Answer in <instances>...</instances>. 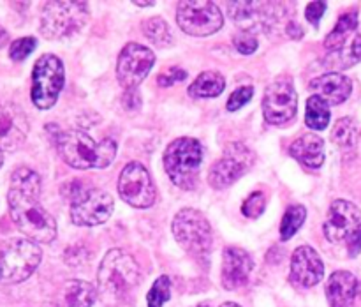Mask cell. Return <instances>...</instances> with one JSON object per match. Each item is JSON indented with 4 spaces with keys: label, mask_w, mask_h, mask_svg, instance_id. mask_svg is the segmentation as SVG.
<instances>
[{
    "label": "cell",
    "mask_w": 361,
    "mask_h": 307,
    "mask_svg": "<svg viewBox=\"0 0 361 307\" xmlns=\"http://www.w3.org/2000/svg\"><path fill=\"white\" fill-rule=\"evenodd\" d=\"M11 189L20 191V193L28 194V196L41 198V176L34 169L27 168V166H20L11 175Z\"/></svg>",
    "instance_id": "obj_26"
},
{
    "label": "cell",
    "mask_w": 361,
    "mask_h": 307,
    "mask_svg": "<svg viewBox=\"0 0 361 307\" xmlns=\"http://www.w3.org/2000/svg\"><path fill=\"white\" fill-rule=\"evenodd\" d=\"M342 60H345V67L353 66V64H356V62H360V60H361V34L355 35L351 46H349L348 52L344 53Z\"/></svg>",
    "instance_id": "obj_39"
},
{
    "label": "cell",
    "mask_w": 361,
    "mask_h": 307,
    "mask_svg": "<svg viewBox=\"0 0 361 307\" xmlns=\"http://www.w3.org/2000/svg\"><path fill=\"white\" fill-rule=\"evenodd\" d=\"M122 102H123V108L136 109L140 108L141 104V95L137 94L136 88H130V90H126V94H123L122 97Z\"/></svg>",
    "instance_id": "obj_41"
},
{
    "label": "cell",
    "mask_w": 361,
    "mask_h": 307,
    "mask_svg": "<svg viewBox=\"0 0 361 307\" xmlns=\"http://www.w3.org/2000/svg\"><path fill=\"white\" fill-rule=\"evenodd\" d=\"M141 282V268L123 249L106 253L97 272V291L106 303L126 302Z\"/></svg>",
    "instance_id": "obj_2"
},
{
    "label": "cell",
    "mask_w": 361,
    "mask_h": 307,
    "mask_svg": "<svg viewBox=\"0 0 361 307\" xmlns=\"http://www.w3.org/2000/svg\"><path fill=\"white\" fill-rule=\"evenodd\" d=\"M185 78H187L185 69H182V67L178 66H173V67H168V69L161 71V73L157 74V83L159 87H171V85L183 81Z\"/></svg>",
    "instance_id": "obj_37"
},
{
    "label": "cell",
    "mask_w": 361,
    "mask_h": 307,
    "mask_svg": "<svg viewBox=\"0 0 361 307\" xmlns=\"http://www.w3.org/2000/svg\"><path fill=\"white\" fill-rule=\"evenodd\" d=\"M226 88V80L217 71H203L196 80L190 83L189 95L194 99L217 97Z\"/></svg>",
    "instance_id": "obj_24"
},
{
    "label": "cell",
    "mask_w": 361,
    "mask_h": 307,
    "mask_svg": "<svg viewBox=\"0 0 361 307\" xmlns=\"http://www.w3.org/2000/svg\"><path fill=\"white\" fill-rule=\"evenodd\" d=\"M267 210V194L263 191L249 194L247 200L242 203V214L249 219H257Z\"/></svg>",
    "instance_id": "obj_33"
},
{
    "label": "cell",
    "mask_w": 361,
    "mask_h": 307,
    "mask_svg": "<svg viewBox=\"0 0 361 307\" xmlns=\"http://www.w3.org/2000/svg\"><path fill=\"white\" fill-rule=\"evenodd\" d=\"M136 6H141V7H148V6H154V2H134Z\"/></svg>",
    "instance_id": "obj_45"
},
{
    "label": "cell",
    "mask_w": 361,
    "mask_h": 307,
    "mask_svg": "<svg viewBox=\"0 0 361 307\" xmlns=\"http://www.w3.org/2000/svg\"><path fill=\"white\" fill-rule=\"evenodd\" d=\"M28 134V119L14 101L0 97V152H13Z\"/></svg>",
    "instance_id": "obj_16"
},
{
    "label": "cell",
    "mask_w": 361,
    "mask_h": 307,
    "mask_svg": "<svg viewBox=\"0 0 361 307\" xmlns=\"http://www.w3.org/2000/svg\"><path fill=\"white\" fill-rule=\"evenodd\" d=\"M310 90L328 104H342L353 92V81L341 73H328L310 80Z\"/></svg>",
    "instance_id": "obj_20"
},
{
    "label": "cell",
    "mask_w": 361,
    "mask_h": 307,
    "mask_svg": "<svg viewBox=\"0 0 361 307\" xmlns=\"http://www.w3.org/2000/svg\"><path fill=\"white\" fill-rule=\"evenodd\" d=\"M164 169L176 187L183 191H192L197 186L203 147L194 138H176L168 145L162 155Z\"/></svg>",
    "instance_id": "obj_4"
},
{
    "label": "cell",
    "mask_w": 361,
    "mask_h": 307,
    "mask_svg": "<svg viewBox=\"0 0 361 307\" xmlns=\"http://www.w3.org/2000/svg\"><path fill=\"white\" fill-rule=\"evenodd\" d=\"M141 30H143L145 37L152 42V44L159 46V48H168L173 44V34L169 25L162 20L161 16L147 18L141 23Z\"/></svg>",
    "instance_id": "obj_28"
},
{
    "label": "cell",
    "mask_w": 361,
    "mask_h": 307,
    "mask_svg": "<svg viewBox=\"0 0 361 307\" xmlns=\"http://www.w3.org/2000/svg\"><path fill=\"white\" fill-rule=\"evenodd\" d=\"M97 289L87 281H69L63 289L67 307H92L97 299Z\"/></svg>",
    "instance_id": "obj_25"
},
{
    "label": "cell",
    "mask_w": 361,
    "mask_h": 307,
    "mask_svg": "<svg viewBox=\"0 0 361 307\" xmlns=\"http://www.w3.org/2000/svg\"><path fill=\"white\" fill-rule=\"evenodd\" d=\"M331 112L330 104L319 97V95H310L307 99V108H305V124L312 131H323L326 129L330 124Z\"/></svg>",
    "instance_id": "obj_27"
},
{
    "label": "cell",
    "mask_w": 361,
    "mask_h": 307,
    "mask_svg": "<svg viewBox=\"0 0 361 307\" xmlns=\"http://www.w3.org/2000/svg\"><path fill=\"white\" fill-rule=\"evenodd\" d=\"M289 154L307 168H321L324 162V141L319 134L307 133L289 145Z\"/></svg>",
    "instance_id": "obj_22"
},
{
    "label": "cell",
    "mask_w": 361,
    "mask_h": 307,
    "mask_svg": "<svg viewBox=\"0 0 361 307\" xmlns=\"http://www.w3.org/2000/svg\"><path fill=\"white\" fill-rule=\"evenodd\" d=\"M358 126L353 119L349 116H344V119L338 120L334 127V133H331V138L337 145H341L342 148H355L356 143H358Z\"/></svg>",
    "instance_id": "obj_30"
},
{
    "label": "cell",
    "mask_w": 361,
    "mask_h": 307,
    "mask_svg": "<svg viewBox=\"0 0 361 307\" xmlns=\"http://www.w3.org/2000/svg\"><path fill=\"white\" fill-rule=\"evenodd\" d=\"M233 44H235L236 52H240L242 55H252V53H256L259 42H257V37L254 34L240 32V34H236L233 37Z\"/></svg>",
    "instance_id": "obj_35"
},
{
    "label": "cell",
    "mask_w": 361,
    "mask_h": 307,
    "mask_svg": "<svg viewBox=\"0 0 361 307\" xmlns=\"http://www.w3.org/2000/svg\"><path fill=\"white\" fill-rule=\"evenodd\" d=\"M88 21V4L46 2L41 11V34L46 39H63L78 34Z\"/></svg>",
    "instance_id": "obj_6"
},
{
    "label": "cell",
    "mask_w": 361,
    "mask_h": 307,
    "mask_svg": "<svg viewBox=\"0 0 361 307\" xmlns=\"http://www.w3.org/2000/svg\"><path fill=\"white\" fill-rule=\"evenodd\" d=\"M361 212L355 203L348 200H335L328 208L326 221L323 224L324 236L330 242L337 243L349 239L353 231L360 226Z\"/></svg>",
    "instance_id": "obj_18"
},
{
    "label": "cell",
    "mask_w": 361,
    "mask_h": 307,
    "mask_svg": "<svg viewBox=\"0 0 361 307\" xmlns=\"http://www.w3.org/2000/svg\"><path fill=\"white\" fill-rule=\"evenodd\" d=\"M169 299H171V281L168 275H159L152 284L150 291L147 293V306L162 307Z\"/></svg>",
    "instance_id": "obj_31"
},
{
    "label": "cell",
    "mask_w": 361,
    "mask_h": 307,
    "mask_svg": "<svg viewBox=\"0 0 361 307\" xmlns=\"http://www.w3.org/2000/svg\"><path fill=\"white\" fill-rule=\"evenodd\" d=\"M307 219V208L303 205H291L284 212V217L281 221V239L289 240L296 235Z\"/></svg>",
    "instance_id": "obj_29"
},
{
    "label": "cell",
    "mask_w": 361,
    "mask_h": 307,
    "mask_svg": "<svg viewBox=\"0 0 361 307\" xmlns=\"http://www.w3.org/2000/svg\"><path fill=\"white\" fill-rule=\"evenodd\" d=\"M118 194L134 208H150L157 201L154 180L141 162H129L123 166L118 176Z\"/></svg>",
    "instance_id": "obj_10"
},
{
    "label": "cell",
    "mask_w": 361,
    "mask_h": 307,
    "mask_svg": "<svg viewBox=\"0 0 361 307\" xmlns=\"http://www.w3.org/2000/svg\"><path fill=\"white\" fill-rule=\"evenodd\" d=\"M42 260L41 247L28 239H13L0 249V272L7 282H21L30 277Z\"/></svg>",
    "instance_id": "obj_8"
},
{
    "label": "cell",
    "mask_w": 361,
    "mask_h": 307,
    "mask_svg": "<svg viewBox=\"0 0 361 307\" xmlns=\"http://www.w3.org/2000/svg\"><path fill=\"white\" fill-rule=\"evenodd\" d=\"M155 62V53L150 48L137 42H129L123 46L116 60V78L126 90L137 88L145 78L150 74Z\"/></svg>",
    "instance_id": "obj_14"
},
{
    "label": "cell",
    "mask_w": 361,
    "mask_h": 307,
    "mask_svg": "<svg viewBox=\"0 0 361 307\" xmlns=\"http://www.w3.org/2000/svg\"><path fill=\"white\" fill-rule=\"evenodd\" d=\"M254 164V152L243 143H229L224 155L210 168L208 182L214 189H226L235 183Z\"/></svg>",
    "instance_id": "obj_12"
},
{
    "label": "cell",
    "mask_w": 361,
    "mask_h": 307,
    "mask_svg": "<svg viewBox=\"0 0 361 307\" xmlns=\"http://www.w3.org/2000/svg\"><path fill=\"white\" fill-rule=\"evenodd\" d=\"M284 34H288L289 39H302L303 37V28L300 27L298 21L289 20L284 23Z\"/></svg>",
    "instance_id": "obj_42"
},
{
    "label": "cell",
    "mask_w": 361,
    "mask_h": 307,
    "mask_svg": "<svg viewBox=\"0 0 361 307\" xmlns=\"http://www.w3.org/2000/svg\"><path fill=\"white\" fill-rule=\"evenodd\" d=\"M229 16L243 32L267 30L284 20V6L275 2H229Z\"/></svg>",
    "instance_id": "obj_13"
},
{
    "label": "cell",
    "mask_w": 361,
    "mask_h": 307,
    "mask_svg": "<svg viewBox=\"0 0 361 307\" xmlns=\"http://www.w3.org/2000/svg\"><path fill=\"white\" fill-rule=\"evenodd\" d=\"M35 46H37V39L32 37V35L16 39V41L11 42L9 46L11 60H14V62H21V60H25L32 52H34Z\"/></svg>",
    "instance_id": "obj_34"
},
{
    "label": "cell",
    "mask_w": 361,
    "mask_h": 307,
    "mask_svg": "<svg viewBox=\"0 0 361 307\" xmlns=\"http://www.w3.org/2000/svg\"><path fill=\"white\" fill-rule=\"evenodd\" d=\"M324 274V263L312 246H300L291 256L289 281L300 289H309L319 284Z\"/></svg>",
    "instance_id": "obj_17"
},
{
    "label": "cell",
    "mask_w": 361,
    "mask_h": 307,
    "mask_svg": "<svg viewBox=\"0 0 361 307\" xmlns=\"http://www.w3.org/2000/svg\"><path fill=\"white\" fill-rule=\"evenodd\" d=\"M0 279H2V272H0Z\"/></svg>",
    "instance_id": "obj_48"
},
{
    "label": "cell",
    "mask_w": 361,
    "mask_h": 307,
    "mask_svg": "<svg viewBox=\"0 0 361 307\" xmlns=\"http://www.w3.org/2000/svg\"><path fill=\"white\" fill-rule=\"evenodd\" d=\"M330 307H355L358 296V279L348 270H337L326 282Z\"/></svg>",
    "instance_id": "obj_21"
},
{
    "label": "cell",
    "mask_w": 361,
    "mask_h": 307,
    "mask_svg": "<svg viewBox=\"0 0 361 307\" xmlns=\"http://www.w3.org/2000/svg\"><path fill=\"white\" fill-rule=\"evenodd\" d=\"M173 235L185 253L196 260H204L214 247L210 221L196 208H182L173 219Z\"/></svg>",
    "instance_id": "obj_5"
},
{
    "label": "cell",
    "mask_w": 361,
    "mask_h": 307,
    "mask_svg": "<svg viewBox=\"0 0 361 307\" xmlns=\"http://www.w3.org/2000/svg\"><path fill=\"white\" fill-rule=\"evenodd\" d=\"M7 203H9L11 219L28 240L37 243H49L55 240L56 221L39 203V198L9 189Z\"/></svg>",
    "instance_id": "obj_3"
},
{
    "label": "cell",
    "mask_w": 361,
    "mask_h": 307,
    "mask_svg": "<svg viewBox=\"0 0 361 307\" xmlns=\"http://www.w3.org/2000/svg\"><path fill=\"white\" fill-rule=\"evenodd\" d=\"M348 253L351 258H356L361 253V222L358 228L349 235L348 239Z\"/></svg>",
    "instance_id": "obj_40"
},
{
    "label": "cell",
    "mask_w": 361,
    "mask_h": 307,
    "mask_svg": "<svg viewBox=\"0 0 361 307\" xmlns=\"http://www.w3.org/2000/svg\"><path fill=\"white\" fill-rule=\"evenodd\" d=\"M176 23L185 34L194 37H207L221 30L224 25L221 7L215 2H180L176 7Z\"/></svg>",
    "instance_id": "obj_9"
},
{
    "label": "cell",
    "mask_w": 361,
    "mask_h": 307,
    "mask_svg": "<svg viewBox=\"0 0 361 307\" xmlns=\"http://www.w3.org/2000/svg\"><path fill=\"white\" fill-rule=\"evenodd\" d=\"M326 13V2H310L305 9V16L309 20L310 25L317 27L319 20L323 18V14Z\"/></svg>",
    "instance_id": "obj_38"
},
{
    "label": "cell",
    "mask_w": 361,
    "mask_h": 307,
    "mask_svg": "<svg viewBox=\"0 0 361 307\" xmlns=\"http://www.w3.org/2000/svg\"><path fill=\"white\" fill-rule=\"evenodd\" d=\"M221 307H242V306H238V303L235 302H224Z\"/></svg>",
    "instance_id": "obj_44"
},
{
    "label": "cell",
    "mask_w": 361,
    "mask_h": 307,
    "mask_svg": "<svg viewBox=\"0 0 361 307\" xmlns=\"http://www.w3.org/2000/svg\"><path fill=\"white\" fill-rule=\"evenodd\" d=\"M252 95H254L252 87L236 88V90L229 95L228 102H226V108H228V112H236V109L243 108V106L252 99Z\"/></svg>",
    "instance_id": "obj_36"
},
{
    "label": "cell",
    "mask_w": 361,
    "mask_h": 307,
    "mask_svg": "<svg viewBox=\"0 0 361 307\" xmlns=\"http://www.w3.org/2000/svg\"><path fill=\"white\" fill-rule=\"evenodd\" d=\"M60 157L76 169L106 168L116 155V143L111 138H104L95 143L85 131H63L56 126V133H49Z\"/></svg>",
    "instance_id": "obj_1"
},
{
    "label": "cell",
    "mask_w": 361,
    "mask_h": 307,
    "mask_svg": "<svg viewBox=\"0 0 361 307\" xmlns=\"http://www.w3.org/2000/svg\"><path fill=\"white\" fill-rule=\"evenodd\" d=\"M252 270V256L243 247H226L222 253V284L226 289L243 288L249 282Z\"/></svg>",
    "instance_id": "obj_19"
},
{
    "label": "cell",
    "mask_w": 361,
    "mask_h": 307,
    "mask_svg": "<svg viewBox=\"0 0 361 307\" xmlns=\"http://www.w3.org/2000/svg\"><path fill=\"white\" fill-rule=\"evenodd\" d=\"M4 164V152H0V168H2Z\"/></svg>",
    "instance_id": "obj_47"
},
{
    "label": "cell",
    "mask_w": 361,
    "mask_h": 307,
    "mask_svg": "<svg viewBox=\"0 0 361 307\" xmlns=\"http://www.w3.org/2000/svg\"><path fill=\"white\" fill-rule=\"evenodd\" d=\"M66 83V71L62 60L53 53L39 56L32 69V102L39 109H49L56 104Z\"/></svg>",
    "instance_id": "obj_7"
},
{
    "label": "cell",
    "mask_w": 361,
    "mask_h": 307,
    "mask_svg": "<svg viewBox=\"0 0 361 307\" xmlns=\"http://www.w3.org/2000/svg\"><path fill=\"white\" fill-rule=\"evenodd\" d=\"M115 208L113 196L106 191L92 187L87 196L71 205V221L76 226H99L108 221Z\"/></svg>",
    "instance_id": "obj_15"
},
{
    "label": "cell",
    "mask_w": 361,
    "mask_h": 307,
    "mask_svg": "<svg viewBox=\"0 0 361 307\" xmlns=\"http://www.w3.org/2000/svg\"><path fill=\"white\" fill-rule=\"evenodd\" d=\"M7 41H9V34H7L6 28H4L2 25H0V48H4Z\"/></svg>",
    "instance_id": "obj_43"
},
{
    "label": "cell",
    "mask_w": 361,
    "mask_h": 307,
    "mask_svg": "<svg viewBox=\"0 0 361 307\" xmlns=\"http://www.w3.org/2000/svg\"><path fill=\"white\" fill-rule=\"evenodd\" d=\"M298 94L289 78L271 81L263 95V116L271 126H286L296 116Z\"/></svg>",
    "instance_id": "obj_11"
},
{
    "label": "cell",
    "mask_w": 361,
    "mask_h": 307,
    "mask_svg": "<svg viewBox=\"0 0 361 307\" xmlns=\"http://www.w3.org/2000/svg\"><path fill=\"white\" fill-rule=\"evenodd\" d=\"M358 27V11L349 9L337 20V25L331 28L330 34L324 39V48L328 52H341L342 46L349 39V35L356 30Z\"/></svg>",
    "instance_id": "obj_23"
},
{
    "label": "cell",
    "mask_w": 361,
    "mask_h": 307,
    "mask_svg": "<svg viewBox=\"0 0 361 307\" xmlns=\"http://www.w3.org/2000/svg\"><path fill=\"white\" fill-rule=\"evenodd\" d=\"M90 189H92V186L87 182V180L73 179V180H69V182L62 183V187H60V193H62L63 200L69 201V207H71V205L78 203L81 198L87 196V193Z\"/></svg>",
    "instance_id": "obj_32"
},
{
    "label": "cell",
    "mask_w": 361,
    "mask_h": 307,
    "mask_svg": "<svg viewBox=\"0 0 361 307\" xmlns=\"http://www.w3.org/2000/svg\"><path fill=\"white\" fill-rule=\"evenodd\" d=\"M194 307H210V303L203 302V303H197V306H194Z\"/></svg>",
    "instance_id": "obj_46"
}]
</instances>
